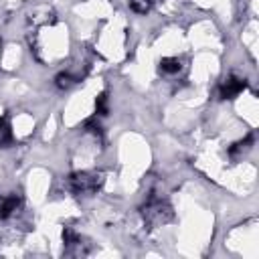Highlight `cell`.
Listing matches in <instances>:
<instances>
[{"instance_id": "obj_1", "label": "cell", "mask_w": 259, "mask_h": 259, "mask_svg": "<svg viewBox=\"0 0 259 259\" xmlns=\"http://www.w3.org/2000/svg\"><path fill=\"white\" fill-rule=\"evenodd\" d=\"M142 215H144V221L148 225H164L172 219V207L164 199L150 195L142 207Z\"/></svg>"}, {"instance_id": "obj_2", "label": "cell", "mask_w": 259, "mask_h": 259, "mask_svg": "<svg viewBox=\"0 0 259 259\" xmlns=\"http://www.w3.org/2000/svg\"><path fill=\"white\" fill-rule=\"evenodd\" d=\"M103 178L95 172H75L69 178V190L73 195H93L101 186Z\"/></svg>"}, {"instance_id": "obj_3", "label": "cell", "mask_w": 259, "mask_h": 259, "mask_svg": "<svg viewBox=\"0 0 259 259\" xmlns=\"http://www.w3.org/2000/svg\"><path fill=\"white\" fill-rule=\"evenodd\" d=\"M247 87V81L241 77H227L221 87H219V97L221 99H233L235 95H239L243 89Z\"/></svg>"}, {"instance_id": "obj_4", "label": "cell", "mask_w": 259, "mask_h": 259, "mask_svg": "<svg viewBox=\"0 0 259 259\" xmlns=\"http://www.w3.org/2000/svg\"><path fill=\"white\" fill-rule=\"evenodd\" d=\"M21 207V197L19 195H9L3 199V203H0V219H9L13 217Z\"/></svg>"}, {"instance_id": "obj_5", "label": "cell", "mask_w": 259, "mask_h": 259, "mask_svg": "<svg viewBox=\"0 0 259 259\" xmlns=\"http://www.w3.org/2000/svg\"><path fill=\"white\" fill-rule=\"evenodd\" d=\"M13 144V132L9 121L0 115V148H9Z\"/></svg>"}, {"instance_id": "obj_6", "label": "cell", "mask_w": 259, "mask_h": 259, "mask_svg": "<svg viewBox=\"0 0 259 259\" xmlns=\"http://www.w3.org/2000/svg\"><path fill=\"white\" fill-rule=\"evenodd\" d=\"M180 69H182L180 61L174 59V57H166V59L160 61V73H164V75H174V73H178Z\"/></svg>"}, {"instance_id": "obj_7", "label": "cell", "mask_w": 259, "mask_h": 259, "mask_svg": "<svg viewBox=\"0 0 259 259\" xmlns=\"http://www.w3.org/2000/svg\"><path fill=\"white\" fill-rule=\"evenodd\" d=\"M130 9L138 15H146L152 9V0H130Z\"/></svg>"}, {"instance_id": "obj_8", "label": "cell", "mask_w": 259, "mask_h": 259, "mask_svg": "<svg viewBox=\"0 0 259 259\" xmlns=\"http://www.w3.org/2000/svg\"><path fill=\"white\" fill-rule=\"evenodd\" d=\"M77 81H75V77L71 75V73H59L57 77H55V85L59 87V89H69L71 85H75Z\"/></svg>"}, {"instance_id": "obj_9", "label": "cell", "mask_w": 259, "mask_h": 259, "mask_svg": "<svg viewBox=\"0 0 259 259\" xmlns=\"http://www.w3.org/2000/svg\"><path fill=\"white\" fill-rule=\"evenodd\" d=\"M249 144H253V136H247L245 140H241V142H237V144H233L231 148H229V156H239L241 152H245L247 148H249Z\"/></svg>"}, {"instance_id": "obj_10", "label": "cell", "mask_w": 259, "mask_h": 259, "mask_svg": "<svg viewBox=\"0 0 259 259\" xmlns=\"http://www.w3.org/2000/svg\"><path fill=\"white\" fill-rule=\"evenodd\" d=\"M95 115H107V93H101L95 101Z\"/></svg>"}, {"instance_id": "obj_11", "label": "cell", "mask_w": 259, "mask_h": 259, "mask_svg": "<svg viewBox=\"0 0 259 259\" xmlns=\"http://www.w3.org/2000/svg\"><path fill=\"white\" fill-rule=\"evenodd\" d=\"M0 49H3V41H0Z\"/></svg>"}]
</instances>
